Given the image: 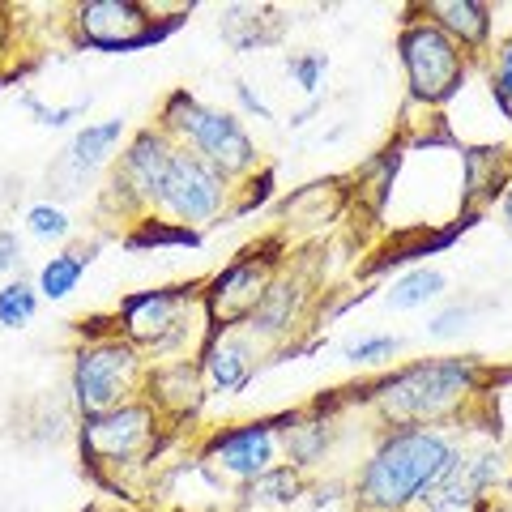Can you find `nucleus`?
I'll return each mask as SVG.
<instances>
[{"label": "nucleus", "instance_id": "17", "mask_svg": "<svg viewBox=\"0 0 512 512\" xmlns=\"http://www.w3.org/2000/svg\"><path fill=\"white\" fill-rule=\"evenodd\" d=\"M82 269H86V256L82 252H64V256H52V261L43 265V274H39V291L47 299H64L77 286V278H82Z\"/></svg>", "mask_w": 512, "mask_h": 512}, {"label": "nucleus", "instance_id": "14", "mask_svg": "<svg viewBox=\"0 0 512 512\" xmlns=\"http://www.w3.org/2000/svg\"><path fill=\"white\" fill-rule=\"evenodd\" d=\"M210 376L222 393H239L252 376V350L235 338H222L214 350H210Z\"/></svg>", "mask_w": 512, "mask_h": 512}, {"label": "nucleus", "instance_id": "16", "mask_svg": "<svg viewBox=\"0 0 512 512\" xmlns=\"http://www.w3.org/2000/svg\"><path fill=\"white\" fill-rule=\"evenodd\" d=\"M120 133H124V120H107V124H94V128H86V133H77V141H73V167L77 171H90V167H99L103 158H107V150L120 141Z\"/></svg>", "mask_w": 512, "mask_h": 512}, {"label": "nucleus", "instance_id": "6", "mask_svg": "<svg viewBox=\"0 0 512 512\" xmlns=\"http://www.w3.org/2000/svg\"><path fill=\"white\" fill-rule=\"evenodd\" d=\"M218 201H222L218 171L197 154H175L163 184V205H171L175 218L197 222V218H210L218 210Z\"/></svg>", "mask_w": 512, "mask_h": 512}, {"label": "nucleus", "instance_id": "3", "mask_svg": "<svg viewBox=\"0 0 512 512\" xmlns=\"http://www.w3.org/2000/svg\"><path fill=\"white\" fill-rule=\"evenodd\" d=\"M402 60L410 73V86L427 103H444L448 94H457L466 64H461L457 43L444 35L440 26H410L402 35Z\"/></svg>", "mask_w": 512, "mask_h": 512}, {"label": "nucleus", "instance_id": "26", "mask_svg": "<svg viewBox=\"0 0 512 512\" xmlns=\"http://www.w3.org/2000/svg\"><path fill=\"white\" fill-rule=\"evenodd\" d=\"M13 256H18V239L5 231V235H0V269H9V265H13Z\"/></svg>", "mask_w": 512, "mask_h": 512}, {"label": "nucleus", "instance_id": "8", "mask_svg": "<svg viewBox=\"0 0 512 512\" xmlns=\"http://www.w3.org/2000/svg\"><path fill=\"white\" fill-rule=\"evenodd\" d=\"M146 431H150V410L120 406V410L94 414L90 427H86V444L103 457H128L141 440H146Z\"/></svg>", "mask_w": 512, "mask_h": 512}, {"label": "nucleus", "instance_id": "5", "mask_svg": "<svg viewBox=\"0 0 512 512\" xmlns=\"http://www.w3.org/2000/svg\"><path fill=\"white\" fill-rule=\"evenodd\" d=\"M133 350L120 346V342H103L86 350L77 359V376H73V389H77V402L90 414H103L120 402V393L128 389V376H133Z\"/></svg>", "mask_w": 512, "mask_h": 512}, {"label": "nucleus", "instance_id": "1", "mask_svg": "<svg viewBox=\"0 0 512 512\" xmlns=\"http://www.w3.org/2000/svg\"><path fill=\"white\" fill-rule=\"evenodd\" d=\"M453 461H457V453L436 431H402V436H389L363 470V504L380 508V512L406 508L410 500H419L423 491L436 487Z\"/></svg>", "mask_w": 512, "mask_h": 512}, {"label": "nucleus", "instance_id": "24", "mask_svg": "<svg viewBox=\"0 0 512 512\" xmlns=\"http://www.w3.org/2000/svg\"><path fill=\"white\" fill-rule=\"evenodd\" d=\"M291 73L299 77V86H303V90H316L320 73H325V56H320V52L299 56V60H291Z\"/></svg>", "mask_w": 512, "mask_h": 512}, {"label": "nucleus", "instance_id": "25", "mask_svg": "<svg viewBox=\"0 0 512 512\" xmlns=\"http://www.w3.org/2000/svg\"><path fill=\"white\" fill-rule=\"evenodd\" d=\"M466 320H470V308H453V312H444V316L431 320V333H436V338H448V333H457Z\"/></svg>", "mask_w": 512, "mask_h": 512}, {"label": "nucleus", "instance_id": "4", "mask_svg": "<svg viewBox=\"0 0 512 512\" xmlns=\"http://www.w3.org/2000/svg\"><path fill=\"white\" fill-rule=\"evenodd\" d=\"M167 120L180 128V133H188L192 146L210 158L218 171H244L252 163L248 133L231 116H222V111L201 107L197 99H188V94H175L171 107H167Z\"/></svg>", "mask_w": 512, "mask_h": 512}, {"label": "nucleus", "instance_id": "19", "mask_svg": "<svg viewBox=\"0 0 512 512\" xmlns=\"http://www.w3.org/2000/svg\"><path fill=\"white\" fill-rule=\"evenodd\" d=\"M35 316V291L22 282H13L0 291V325H9V329H18L26 325V320Z\"/></svg>", "mask_w": 512, "mask_h": 512}, {"label": "nucleus", "instance_id": "12", "mask_svg": "<svg viewBox=\"0 0 512 512\" xmlns=\"http://www.w3.org/2000/svg\"><path fill=\"white\" fill-rule=\"evenodd\" d=\"M261 269L256 265H235L231 274H222L218 286H214V312L222 325H231V320H244L261 308Z\"/></svg>", "mask_w": 512, "mask_h": 512}, {"label": "nucleus", "instance_id": "9", "mask_svg": "<svg viewBox=\"0 0 512 512\" xmlns=\"http://www.w3.org/2000/svg\"><path fill=\"white\" fill-rule=\"evenodd\" d=\"M495 470H500V466H495V457H474V461L457 457L453 466L444 470L440 483L423 495V500L431 504V512H457V508H466L474 495L491 483Z\"/></svg>", "mask_w": 512, "mask_h": 512}, {"label": "nucleus", "instance_id": "18", "mask_svg": "<svg viewBox=\"0 0 512 512\" xmlns=\"http://www.w3.org/2000/svg\"><path fill=\"white\" fill-rule=\"evenodd\" d=\"M444 291V274H436V269H414L410 278H402L389 291V303L393 308H419V303L436 299Z\"/></svg>", "mask_w": 512, "mask_h": 512}, {"label": "nucleus", "instance_id": "2", "mask_svg": "<svg viewBox=\"0 0 512 512\" xmlns=\"http://www.w3.org/2000/svg\"><path fill=\"white\" fill-rule=\"evenodd\" d=\"M470 384H474V363H461V359L419 363L393 384H384L380 402L393 419H436V414H444L453 402L466 397Z\"/></svg>", "mask_w": 512, "mask_h": 512}, {"label": "nucleus", "instance_id": "21", "mask_svg": "<svg viewBox=\"0 0 512 512\" xmlns=\"http://www.w3.org/2000/svg\"><path fill=\"white\" fill-rule=\"evenodd\" d=\"M30 231L43 235V239H60L69 231V218L60 210H52V205H35V210H30Z\"/></svg>", "mask_w": 512, "mask_h": 512}, {"label": "nucleus", "instance_id": "23", "mask_svg": "<svg viewBox=\"0 0 512 512\" xmlns=\"http://www.w3.org/2000/svg\"><path fill=\"white\" fill-rule=\"evenodd\" d=\"M393 350H397V338H372V342L350 346L346 359H350V363H376V359H389Z\"/></svg>", "mask_w": 512, "mask_h": 512}, {"label": "nucleus", "instance_id": "28", "mask_svg": "<svg viewBox=\"0 0 512 512\" xmlns=\"http://www.w3.org/2000/svg\"><path fill=\"white\" fill-rule=\"evenodd\" d=\"M504 214H508V222H512V192H508V197H504Z\"/></svg>", "mask_w": 512, "mask_h": 512}, {"label": "nucleus", "instance_id": "7", "mask_svg": "<svg viewBox=\"0 0 512 512\" xmlns=\"http://www.w3.org/2000/svg\"><path fill=\"white\" fill-rule=\"evenodd\" d=\"M82 35L94 47H137V43H150L154 39V26L146 22V13L128 0H94V5L82 9Z\"/></svg>", "mask_w": 512, "mask_h": 512}, {"label": "nucleus", "instance_id": "22", "mask_svg": "<svg viewBox=\"0 0 512 512\" xmlns=\"http://www.w3.org/2000/svg\"><path fill=\"white\" fill-rule=\"evenodd\" d=\"M495 103H500L504 116L512 120V43H504L500 69H495Z\"/></svg>", "mask_w": 512, "mask_h": 512}, {"label": "nucleus", "instance_id": "11", "mask_svg": "<svg viewBox=\"0 0 512 512\" xmlns=\"http://www.w3.org/2000/svg\"><path fill=\"white\" fill-rule=\"evenodd\" d=\"M171 150H167V141L163 137H137L133 141V150L124 154V175L137 184L141 197H154V201H163V184H167V171H171Z\"/></svg>", "mask_w": 512, "mask_h": 512}, {"label": "nucleus", "instance_id": "15", "mask_svg": "<svg viewBox=\"0 0 512 512\" xmlns=\"http://www.w3.org/2000/svg\"><path fill=\"white\" fill-rule=\"evenodd\" d=\"M431 13L440 18V30H453L461 43H483L491 18L483 5H470V0H444V5H431Z\"/></svg>", "mask_w": 512, "mask_h": 512}, {"label": "nucleus", "instance_id": "13", "mask_svg": "<svg viewBox=\"0 0 512 512\" xmlns=\"http://www.w3.org/2000/svg\"><path fill=\"white\" fill-rule=\"evenodd\" d=\"M175 308H180V299L167 295V291L128 299V329H133V338H141V342H163L167 329L175 325Z\"/></svg>", "mask_w": 512, "mask_h": 512}, {"label": "nucleus", "instance_id": "20", "mask_svg": "<svg viewBox=\"0 0 512 512\" xmlns=\"http://www.w3.org/2000/svg\"><path fill=\"white\" fill-rule=\"evenodd\" d=\"M252 495H261V500H274V504L295 500V474H291V470H274V474H265L261 483L252 487Z\"/></svg>", "mask_w": 512, "mask_h": 512}, {"label": "nucleus", "instance_id": "10", "mask_svg": "<svg viewBox=\"0 0 512 512\" xmlns=\"http://www.w3.org/2000/svg\"><path fill=\"white\" fill-rule=\"evenodd\" d=\"M214 453L222 457V466L231 474H265L269 461H274V431L269 427H244V431H231L214 444Z\"/></svg>", "mask_w": 512, "mask_h": 512}, {"label": "nucleus", "instance_id": "27", "mask_svg": "<svg viewBox=\"0 0 512 512\" xmlns=\"http://www.w3.org/2000/svg\"><path fill=\"white\" fill-rule=\"evenodd\" d=\"M235 90H239V99H244V107H248V111H256L261 120H269V107H265L261 99H256V94H252L248 86H235Z\"/></svg>", "mask_w": 512, "mask_h": 512}]
</instances>
